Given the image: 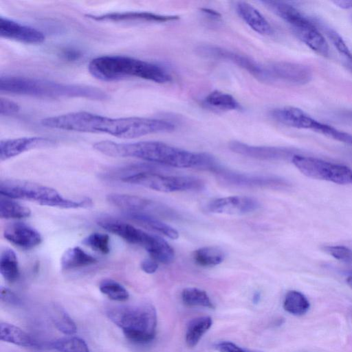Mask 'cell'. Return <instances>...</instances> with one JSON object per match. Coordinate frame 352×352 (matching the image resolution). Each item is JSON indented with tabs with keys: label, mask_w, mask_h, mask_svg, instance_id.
Listing matches in <instances>:
<instances>
[{
	"label": "cell",
	"mask_w": 352,
	"mask_h": 352,
	"mask_svg": "<svg viewBox=\"0 0 352 352\" xmlns=\"http://www.w3.org/2000/svg\"><path fill=\"white\" fill-rule=\"evenodd\" d=\"M212 324V320L210 316H199L189 321L185 335L187 345L195 346Z\"/></svg>",
	"instance_id": "83f0119b"
},
{
	"label": "cell",
	"mask_w": 352,
	"mask_h": 352,
	"mask_svg": "<svg viewBox=\"0 0 352 352\" xmlns=\"http://www.w3.org/2000/svg\"><path fill=\"white\" fill-rule=\"evenodd\" d=\"M53 142L51 139L43 137L2 140L0 142V160L6 161L30 150L50 146Z\"/></svg>",
	"instance_id": "ffe728a7"
},
{
	"label": "cell",
	"mask_w": 352,
	"mask_h": 352,
	"mask_svg": "<svg viewBox=\"0 0 352 352\" xmlns=\"http://www.w3.org/2000/svg\"><path fill=\"white\" fill-rule=\"evenodd\" d=\"M100 291L114 301L124 302L129 299L126 289L118 282L112 279H104L99 285Z\"/></svg>",
	"instance_id": "d590c367"
},
{
	"label": "cell",
	"mask_w": 352,
	"mask_h": 352,
	"mask_svg": "<svg viewBox=\"0 0 352 352\" xmlns=\"http://www.w3.org/2000/svg\"><path fill=\"white\" fill-rule=\"evenodd\" d=\"M0 293L1 301L15 306H18L21 304V300L20 298L10 289L1 286Z\"/></svg>",
	"instance_id": "b9f144b4"
},
{
	"label": "cell",
	"mask_w": 352,
	"mask_h": 352,
	"mask_svg": "<svg viewBox=\"0 0 352 352\" xmlns=\"http://www.w3.org/2000/svg\"><path fill=\"white\" fill-rule=\"evenodd\" d=\"M212 172L221 184L231 187L283 189L289 186L287 180L276 176L242 173L221 166H217Z\"/></svg>",
	"instance_id": "30bf717a"
},
{
	"label": "cell",
	"mask_w": 352,
	"mask_h": 352,
	"mask_svg": "<svg viewBox=\"0 0 352 352\" xmlns=\"http://www.w3.org/2000/svg\"><path fill=\"white\" fill-rule=\"evenodd\" d=\"M0 194L13 199L27 200L41 206L64 209L87 208L92 205L89 198L80 200L68 199L51 187L17 179L1 180Z\"/></svg>",
	"instance_id": "8992f818"
},
{
	"label": "cell",
	"mask_w": 352,
	"mask_h": 352,
	"mask_svg": "<svg viewBox=\"0 0 352 352\" xmlns=\"http://www.w3.org/2000/svg\"><path fill=\"white\" fill-rule=\"evenodd\" d=\"M202 104L209 109L219 111L241 110V106L230 94L214 90L202 100Z\"/></svg>",
	"instance_id": "4316f807"
},
{
	"label": "cell",
	"mask_w": 352,
	"mask_h": 352,
	"mask_svg": "<svg viewBox=\"0 0 352 352\" xmlns=\"http://www.w3.org/2000/svg\"><path fill=\"white\" fill-rule=\"evenodd\" d=\"M183 302L188 306H199L213 309L214 307L208 294L199 288L187 287L182 292Z\"/></svg>",
	"instance_id": "836d02e7"
},
{
	"label": "cell",
	"mask_w": 352,
	"mask_h": 352,
	"mask_svg": "<svg viewBox=\"0 0 352 352\" xmlns=\"http://www.w3.org/2000/svg\"><path fill=\"white\" fill-rule=\"evenodd\" d=\"M31 215L29 208L8 197L1 196L0 199V217L1 219H23Z\"/></svg>",
	"instance_id": "1f68e13d"
},
{
	"label": "cell",
	"mask_w": 352,
	"mask_h": 352,
	"mask_svg": "<svg viewBox=\"0 0 352 352\" xmlns=\"http://www.w3.org/2000/svg\"><path fill=\"white\" fill-rule=\"evenodd\" d=\"M0 90L5 93L47 98H82L104 100L108 98L104 91L93 86L19 76H1Z\"/></svg>",
	"instance_id": "3957f363"
},
{
	"label": "cell",
	"mask_w": 352,
	"mask_h": 352,
	"mask_svg": "<svg viewBox=\"0 0 352 352\" xmlns=\"http://www.w3.org/2000/svg\"><path fill=\"white\" fill-rule=\"evenodd\" d=\"M296 35L310 49L322 56H328L329 48L326 39L319 31L314 21L293 30Z\"/></svg>",
	"instance_id": "7402d4cb"
},
{
	"label": "cell",
	"mask_w": 352,
	"mask_h": 352,
	"mask_svg": "<svg viewBox=\"0 0 352 352\" xmlns=\"http://www.w3.org/2000/svg\"><path fill=\"white\" fill-rule=\"evenodd\" d=\"M193 260L201 267H213L223 262L225 258L223 251L217 246H206L193 252Z\"/></svg>",
	"instance_id": "f546056e"
},
{
	"label": "cell",
	"mask_w": 352,
	"mask_h": 352,
	"mask_svg": "<svg viewBox=\"0 0 352 352\" xmlns=\"http://www.w3.org/2000/svg\"><path fill=\"white\" fill-rule=\"evenodd\" d=\"M127 216L141 226L162 234L171 239H177L179 237V232L174 228L152 215L128 212Z\"/></svg>",
	"instance_id": "cb8c5ba5"
},
{
	"label": "cell",
	"mask_w": 352,
	"mask_h": 352,
	"mask_svg": "<svg viewBox=\"0 0 352 352\" xmlns=\"http://www.w3.org/2000/svg\"><path fill=\"white\" fill-rule=\"evenodd\" d=\"M230 149L237 154L262 160H278L292 157L296 155L292 150L277 146H253L239 141L229 143Z\"/></svg>",
	"instance_id": "e0dca14e"
},
{
	"label": "cell",
	"mask_w": 352,
	"mask_h": 352,
	"mask_svg": "<svg viewBox=\"0 0 352 352\" xmlns=\"http://www.w3.org/2000/svg\"><path fill=\"white\" fill-rule=\"evenodd\" d=\"M323 250L333 258L340 261L352 263V250L344 245H327Z\"/></svg>",
	"instance_id": "f35d334b"
},
{
	"label": "cell",
	"mask_w": 352,
	"mask_h": 352,
	"mask_svg": "<svg viewBox=\"0 0 352 352\" xmlns=\"http://www.w3.org/2000/svg\"><path fill=\"white\" fill-rule=\"evenodd\" d=\"M314 22L317 25L322 27V29L326 32L325 34L336 48L338 53L344 58L352 69V53L341 36L330 27L320 24L318 21H314Z\"/></svg>",
	"instance_id": "8d00e7d4"
},
{
	"label": "cell",
	"mask_w": 352,
	"mask_h": 352,
	"mask_svg": "<svg viewBox=\"0 0 352 352\" xmlns=\"http://www.w3.org/2000/svg\"><path fill=\"white\" fill-rule=\"evenodd\" d=\"M51 347L60 352H89L85 341L76 336L56 340L51 343Z\"/></svg>",
	"instance_id": "e575fe53"
},
{
	"label": "cell",
	"mask_w": 352,
	"mask_h": 352,
	"mask_svg": "<svg viewBox=\"0 0 352 352\" xmlns=\"http://www.w3.org/2000/svg\"><path fill=\"white\" fill-rule=\"evenodd\" d=\"M45 127L65 131L106 133L120 138H135L175 129L171 122L142 117L109 118L87 111L70 112L43 119Z\"/></svg>",
	"instance_id": "6da1fadb"
},
{
	"label": "cell",
	"mask_w": 352,
	"mask_h": 352,
	"mask_svg": "<svg viewBox=\"0 0 352 352\" xmlns=\"http://www.w3.org/2000/svg\"><path fill=\"white\" fill-rule=\"evenodd\" d=\"M238 15L253 30L262 35H270L272 27L265 16L254 7L247 2L239 1L235 5Z\"/></svg>",
	"instance_id": "44dd1931"
},
{
	"label": "cell",
	"mask_w": 352,
	"mask_h": 352,
	"mask_svg": "<svg viewBox=\"0 0 352 352\" xmlns=\"http://www.w3.org/2000/svg\"><path fill=\"white\" fill-rule=\"evenodd\" d=\"M333 3L342 9L348 10L352 8V0H338Z\"/></svg>",
	"instance_id": "ee69618b"
},
{
	"label": "cell",
	"mask_w": 352,
	"mask_h": 352,
	"mask_svg": "<svg viewBox=\"0 0 352 352\" xmlns=\"http://www.w3.org/2000/svg\"><path fill=\"white\" fill-rule=\"evenodd\" d=\"M291 160L293 164L308 177L337 184H352V169L345 165L297 154Z\"/></svg>",
	"instance_id": "9c48e42d"
},
{
	"label": "cell",
	"mask_w": 352,
	"mask_h": 352,
	"mask_svg": "<svg viewBox=\"0 0 352 352\" xmlns=\"http://www.w3.org/2000/svg\"><path fill=\"white\" fill-rule=\"evenodd\" d=\"M88 69L98 80L112 82L129 78H138L157 83H166L172 80L162 67L130 56L106 55L93 58Z\"/></svg>",
	"instance_id": "277c9868"
},
{
	"label": "cell",
	"mask_w": 352,
	"mask_h": 352,
	"mask_svg": "<svg viewBox=\"0 0 352 352\" xmlns=\"http://www.w3.org/2000/svg\"><path fill=\"white\" fill-rule=\"evenodd\" d=\"M310 304L306 296L296 290L289 291L283 300L284 309L294 316H302L307 312Z\"/></svg>",
	"instance_id": "4dcf8cb0"
},
{
	"label": "cell",
	"mask_w": 352,
	"mask_h": 352,
	"mask_svg": "<svg viewBox=\"0 0 352 352\" xmlns=\"http://www.w3.org/2000/svg\"><path fill=\"white\" fill-rule=\"evenodd\" d=\"M3 237L14 245L24 250L32 249L42 242L40 232L23 222H13L3 230Z\"/></svg>",
	"instance_id": "ac0fdd59"
},
{
	"label": "cell",
	"mask_w": 352,
	"mask_h": 352,
	"mask_svg": "<svg viewBox=\"0 0 352 352\" xmlns=\"http://www.w3.org/2000/svg\"><path fill=\"white\" fill-rule=\"evenodd\" d=\"M96 263L97 260L95 257L77 246L67 249L60 258V266L66 270L89 266Z\"/></svg>",
	"instance_id": "d4e9b609"
},
{
	"label": "cell",
	"mask_w": 352,
	"mask_h": 352,
	"mask_svg": "<svg viewBox=\"0 0 352 352\" xmlns=\"http://www.w3.org/2000/svg\"><path fill=\"white\" fill-rule=\"evenodd\" d=\"M88 18L97 21L111 22H168L179 19L178 16L163 15L149 12L126 11L102 14H87Z\"/></svg>",
	"instance_id": "d6986e66"
},
{
	"label": "cell",
	"mask_w": 352,
	"mask_h": 352,
	"mask_svg": "<svg viewBox=\"0 0 352 352\" xmlns=\"http://www.w3.org/2000/svg\"><path fill=\"white\" fill-rule=\"evenodd\" d=\"M50 316L55 327L63 333L72 336L77 331L76 323L60 306L52 305Z\"/></svg>",
	"instance_id": "d6a6232c"
},
{
	"label": "cell",
	"mask_w": 352,
	"mask_h": 352,
	"mask_svg": "<svg viewBox=\"0 0 352 352\" xmlns=\"http://www.w3.org/2000/svg\"><path fill=\"white\" fill-rule=\"evenodd\" d=\"M271 117L285 126L302 129H309L320 133L324 123L320 122L303 110L291 106L279 107L270 111Z\"/></svg>",
	"instance_id": "9a60e30c"
},
{
	"label": "cell",
	"mask_w": 352,
	"mask_h": 352,
	"mask_svg": "<svg viewBox=\"0 0 352 352\" xmlns=\"http://www.w3.org/2000/svg\"><path fill=\"white\" fill-rule=\"evenodd\" d=\"M98 152L114 157H133L164 166L212 171L219 166L212 155L186 151L157 141L119 143L102 140L93 145Z\"/></svg>",
	"instance_id": "7a4b0ae2"
},
{
	"label": "cell",
	"mask_w": 352,
	"mask_h": 352,
	"mask_svg": "<svg viewBox=\"0 0 352 352\" xmlns=\"http://www.w3.org/2000/svg\"><path fill=\"white\" fill-rule=\"evenodd\" d=\"M0 272L3 278L9 283H14L19 279L20 271L18 258L13 250L6 248L1 251Z\"/></svg>",
	"instance_id": "f1b7e54d"
},
{
	"label": "cell",
	"mask_w": 352,
	"mask_h": 352,
	"mask_svg": "<svg viewBox=\"0 0 352 352\" xmlns=\"http://www.w3.org/2000/svg\"><path fill=\"white\" fill-rule=\"evenodd\" d=\"M98 225L126 242L144 248L151 257L163 264L173 262V248L162 237L147 233L133 225L113 218H101Z\"/></svg>",
	"instance_id": "52a82bcc"
},
{
	"label": "cell",
	"mask_w": 352,
	"mask_h": 352,
	"mask_svg": "<svg viewBox=\"0 0 352 352\" xmlns=\"http://www.w3.org/2000/svg\"><path fill=\"white\" fill-rule=\"evenodd\" d=\"M214 347L220 352H260L242 348L236 344L228 341L217 343L214 345Z\"/></svg>",
	"instance_id": "60d3db41"
},
{
	"label": "cell",
	"mask_w": 352,
	"mask_h": 352,
	"mask_svg": "<svg viewBox=\"0 0 352 352\" xmlns=\"http://www.w3.org/2000/svg\"><path fill=\"white\" fill-rule=\"evenodd\" d=\"M348 116L352 120V111L349 112Z\"/></svg>",
	"instance_id": "bcb514c9"
},
{
	"label": "cell",
	"mask_w": 352,
	"mask_h": 352,
	"mask_svg": "<svg viewBox=\"0 0 352 352\" xmlns=\"http://www.w3.org/2000/svg\"><path fill=\"white\" fill-rule=\"evenodd\" d=\"M107 316L133 342L146 344L155 336L157 312L150 303L116 305L107 310Z\"/></svg>",
	"instance_id": "5b68a950"
},
{
	"label": "cell",
	"mask_w": 352,
	"mask_h": 352,
	"mask_svg": "<svg viewBox=\"0 0 352 352\" xmlns=\"http://www.w3.org/2000/svg\"><path fill=\"white\" fill-rule=\"evenodd\" d=\"M82 243L104 254H107L110 252V239L109 235L104 233H91L83 239Z\"/></svg>",
	"instance_id": "74e56055"
},
{
	"label": "cell",
	"mask_w": 352,
	"mask_h": 352,
	"mask_svg": "<svg viewBox=\"0 0 352 352\" xmlns=\"http://www.w3.org/2000/svg\"><path fill=\"white\" fill-rule=\"evenodd\" d=\"M261 207L260 202L248 196H230L211 200L207 210L215 214L243 215L253 212Z\"/></svg>",
	"instance_id": "5bb4252c"
},
{
	"label": "cell",
	"mask_w": 352,
	"mask_h": 352,
	"mask_svg": "<svg viewBox=\"0 0 352 352\" xmlns=\"http://www.w3.org/2000/svg\"><path fill=\"white\" fill-rule=\"evenodd\" d=\"M346 283L352 288V276H349L347 277Z\"/></svg>",
	"instance_id": "f6af8a7d"
},
{
	"label": "cell",
	"mask_w": 352,
	"mask_h": 352,
	"mask_svg": "<svg viewBox=\"0 0 352 352\" xmlns=\"http://www.w3.org/2000/svg\"><path fill=\"white\" fill-rule=\"evenodd\" d=\"M270 82L282 81L294 85H302L310 81L311 69L307 65L286 61H276L265 65Z\"/></svg>",
	"instance_id": "4fadbf2b"
},
{
	"label": "cell",
	"mask_w": 352,
	"mask_h": 352,
	"mask_svg": "<svg viewBox=\"0 0 352 352\" xmlns=\"http://www.w3.org/2000/svg\"><path fill=\"white\" fill-rule=\"evenodd\" d=\"M0 36L25 44H39L45 38L40 30L3 16L0 18Z\"/></svg>",
	"instance_id": "2e32d148"
},
{
	"label": "cell",
	"mask_w": 352,
	"mask_h": 352,
	"mask_svg": "<svg viewBox=\"0 0 352 352\" xmlns=\"http://www.w3.org/2000/svg\"><path fill=\"white\" fill-rule=\"evenodd\" d=\"M197 53L205 58L228 61L246 70L263 82H270L267 70L252 58L214 45H202L196 49Z\"/></svg>",
	"instance_id": "8fae6325"
},
{
	"label": "cell",
	"mask_w": 352,
	"mask_h": 352,
	"mask_svg": "<svg viewBox=\"0 0 352 352\" xmlns=\"http://www.w3.org/2000/svg\"><path fill=\"white\" fill-rule=\"evenodd\" d=\"M1 340L21 346L34 347L38 343L21 328L12 324L1 322L0 324Z\"/></svg>",
	"instance_id": "484cf974"
},
{
	"label": "cell",
	"mask_w": 352,
	"mask_h": 352,
	"mask_svg": "<svg viewBox=\"0 0 352 352\" xmlns=\"http://www.w3.org/2000/svg\"><path fill=\"white\" fill-rule=\"evenodd\" d=\"M160 170H165V167L162 165L152 166L143 171L124 177L122 181L163 192L199 190L204 187V182L199 178L166 175L154 171Z\"/></svg>",
	"instance_id": "ba28073f"
},
{
	"label": "cell",
	"mask_w": 352,
	"mask_h": 352,
	"mask_svg": "<svg viewBox=\"0 0 352 352\" xmlns=\"http://www.w3.org/2000/svg\"><path fill=\"white\" fill-rule=\"evenodd\" d=\"M158 263L152 258H145L141 262L140 267L146 274H153L158 269Z\"/></svg>",
	"instance_id": "7bdbcfd3"
},
{
	"label": "cell",
	"mask_w": 352,
	"mask_h": 352,
	"mask_svg": "<svg viewBox=\"0 0 352 352\" xmlns=\"http://www.w3.org/2000/svg\"><path fill=\"white\" fill-rule=\"evenodd\" d=\"M107 199L111 205L127 212L153 214L173 219L177 217L176 212L169 207L136 195L110 193Z\"/></svg>",
	"instance_id": "7c38bea8"
},
{
	"label": "cell",
	"mask_w": 352,
	"mask_h": 352,
	"mask_svg": "<svg viewBox=\"0 0 352 352\" xmlns=\"http://www.w3.org/2000/svg\"><path fill=\"white\" fill-rule=\"evenodd\" d=\"M19 111V106L17 103L6 98H1L0 114L1 116H9L16 113Z\"/></svg>",
	"instance_id": "ab89813d"
},
{
	"label": "cell",
	"mask_w": 352,
	"mask_h": 352,
	"mask_svg": "<svg viewBox=\"0 0 352 352\" xmlns=\"http://www.w3.org/2000/svg\"><path fill=\"white\" fill-rule=\"evenodd\" d=\"M261 2L287 22L292 30L304 26L311 21L295 7L286 2L278 1H262Z\"/></svg>",
	"instance_id": "603a6c76"
}]
</instances>
